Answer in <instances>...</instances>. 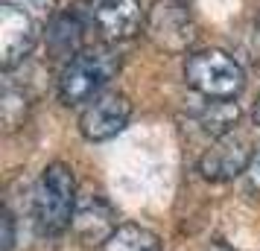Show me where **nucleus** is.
I'll return each instance as SVG.
<instances>
[{
  "mask_svg": "<svg viewBox=\"0 0 260 251\" xmlns=\"http://www.w3.org/2000/svg\"><path fill=\"white\" fill-rule=\"evenodd\" d=\"M257 29H260V15H257Z\"/></svg>",
  "mask_w": 260,
  "mask_h": 251,
  "instance_id": "a211bd4d",
  "label": "nucleus"
},
{
  "mask_svg": "<svg viewBox=\"0 0 260 251\" xmlns=\"http://www.w3.org/2000/svg\"><path fill=\"white\" fill-rule=\"evenodd\" d=\"M240 114H243L240 105L231 102V99H211V102L199 111V126L211 134V137H225V134H231L237 129Z\"/></svg>",
  "mask_w": 260,
  "mask_h": 251,
  "instance_id": "9d476101",
  "label": "nucleus"
},
{
  "mask_svg": "<svg viewBox=\"0 0 260 251\" xmlns=\"http://www.w3.org/2000/svg\"><path fill=\"white\" fill-rule=\"evenodd\" d=\"M79 32H82V26H79V21H76L73 15L56 18L53 35H50L53 53H56V56H79V53H76V50H79V38H82Z\"/></svg>",
  "mask_w": 260,
  "mask_h": 251,
  "instance_id": "f8f14e48",
  "label": "nucleus"
},
{
  "mask_svg": "<svg viewBox=\"0 0 260 251\" xmlns=\"http://www.w3.org/2000/svg\"><path fill=\"white\" fill-rule=\"evenodd\" d=\"M243 178H246V190L254 193V196H260V146L254 149V155H251V161H248Z\"/></svg>",
  "mask_w": 260,
  "mask_h": 251,
  "instance_id": "2eb2a0df",
  "label": "nucleus"
},
{
  "mask_svg": "<svg viewBox=\"0 0 260 251\" xmlns=\"http://www.w3.org/2000/svg\"><path fill=\"white\" fill-rule=\"evenodd\" d=\"M38 41V21L24 9L0 6V67L12 70L32 53Z\"/></svg>",
  "mask_w": 260,
  "mask_h": 251,
  "instance_id": "423d86ee",
  "label": "nucleus"
},
{
  "mask_svg": "<svg viewBox=\"0 0 260 251\" xmlns=\"http://www.w3.org/2000/svg\"><path fill=\"white\" fill-rule=\"evenodd\" d=\"M184 79L196 94L208 99H234L246 85V73L240 61L222 50H199L187 56Z\"/></svg>",
  "mask_w": 260,
  "mask_h": 251,
  "instance_id": "7ed1b4c3",
  "label": "nucleus"
},
{
  "mask_svg": "<svg viewBox=\"0 0 260 251\" xmlns=\"http://www.w3.org/2000/svg\"><path fill=\"white\" fill-rule=\"evenodd\" d=\"M129 117H132V99L120 91H108V94H100L96 99H91L85 105L82 117H79V132H82L85 140L103 144V140L117 137L126 129Z\"/></svg>",
  "mask_w": 260,
  "mask_h": 251,
  "instance_id": "39448f33",
  "label": "nucleus"
},
{
  "mask_svg": "<svg viewBox=\"0 0 260 251\" xmlns=\"http://www.w3.org/2000/svg\"><path fill=\"white\" fill-rule=\"evenodd\" d=\"M76 213V178L73 169L61 161H53L44 167L36 187V219L38 228L56 237L64 228H71Z\"/></svg>",
  "mask_w": 260,
  "mask_h": 251,
  "instance_id": "f03ea898",
  "label": "nucleus"
},
{
  "mask_svg": "<svg viewBox=\"0 0 260 251\" xmlns=\"http://www.w3.org/2000/svg\"><path fill=\"white\" fill-rule=\"evenodd\" d=\"M0 242H3V251L15 248V216L9 210H3L0 216Z\"/></svg>",
  "mask_w": 260,
  "mask_h": 251,
  "instance_id": "dca6fc26",
  "label": "nucleus"
},
{
  "mask_svg": "<svg viewBox=\"0 0 260 251\" xmlns=\"http://www.w3.org/2000/svg\"><path fill=\"white\" fill-rule=\"evenodd\" d=\"M123 67L117 50L108 47H94L85 50L79 56H73L59 79V96L64 105H82L100 96V91L106 88Z\"/></svg>",
  "mask_w": 260,
  "mask_h": 251,
  "instance_id": "f257e3e1",
  "label": "nucleus"
},
{
  "mask_svg": "<svg viewBox=\"0 0 260 251\" xmlns=\"http://www.w3.org/2000/svg\"><path fill=\"white\" fill-rule=\"evenodd\" d=\"M103 251H164V242H161V237H158L155 231H149V228L126 222V225H120L117 234L103 245Z\"/></svg>",
  "mask_w": 260,
  "mask_h": 251,
  "instance_id": "9b49d317",
  "label": "nucleus"
},
{
  "mask_svg": "<svg viewBox=\"0 0 260 251\" xmlns=\"http://www.w3.org/2000/svg\"><path fill=\"white\" fill-rule=\"evenodd\" d=\"M71 228L82 245L100 248V245H106L108 239L117 234V228H120L117 210L111 207V202H108L106 196H88L82 204H76Z\"/></svg>",
  "mask_w": 260,
  "mask_h": 251,
  "instance_id": "6e6552de",
  "label": "nucleus"
},
{
  "mask_svg": "<svg viewBox=\"0 0 260 251\" xmlns=\"http://www.w3.org/2000/svg\"><path fill=\"white\" fill-rule=\"evenodd\" d=\"M143 32L164 53H184L196 41V21L184 0H155L146 9Z\"/></svg>",
  "mask_w": 260,
  "mask_h": 251,
  "instance_id": "20e7f679",
  "label": "nucleus"
},
{
  "mask_svg": "<svg viewBox=\"0 0 260 251\" xmlns=\"http://www.w3.org/2000/svg\"><path fill=\"white\" fill-rule=\"evenodd\" d=\"M251 146L246 134H225L216 137V146H211L199 161V172L208 181H228L234 175H243L251 161Z\"/></svg>",
  "mask_w": 260,
  "mask_h": 251,
  "instance_id": "0eeeda50",
  "label": "nucleus"
},
{
  "mask_svg": "<svg viewBox=\"0 0 260 251\" xmlns=\"http://www.w3.org/2000/svg\"><path fill=\"white\" fill-rule=\"evenodd\" d=\"M26 108H29V102H26L24 91H18V88H12V85H6V88H3V96H0V120H3V126H6L9 132L24 123Z\"/></svg>",
  "mask_w": 260,
  "mask_h": 251,
  "instance_id": "ddd939ff",
  "label": "nucleus"
},
{
  "mask_svg": "<svg viewBox=\"0 0 260 251\" xmlns=\"http://www.w3.org/2000/svg\"><path fill=\"white\" fill-rule=\"evenodd\" d=\"M3 3L6 6H15V9H24L26 15L36 18L38 24L56 18V0H3Z\"/></svg>",
  "mask_w": 260,
  "mask_h": 251,
  "instance_id": "4468645a",
  "label": "nucleus"
},
{
  "mask_svg": "<svg viewBox=\"0 0 260 251\" xmlns=\"http://www.w3.org/2000/svg\"><path fill=\"white\" fill-rule=\"evenodd\" d=\"M146 26L143 0H103L96 6V32L103 41H129Z\"/></svg>",
  "mask_w": 260,
  "mask_h": 251,
  "instance_id": "1a4fd4ad",
  "label": "nucleus"
},
{
  "mask_svg": "<svg viewBox=\"0 0 260 251\" xmlns=\"http://www.w3.org/2000/svg\"><path fill=\"white\" fill-rule=\"evenodd\" d=\"M254 123L260 126V99H257V105H254Z\"/></svg>",
  "mask_w": 260,
  "mask_h": 251,
  "instance_id": "f3484780",
  "label": "nucleus"
}]
</instances>
